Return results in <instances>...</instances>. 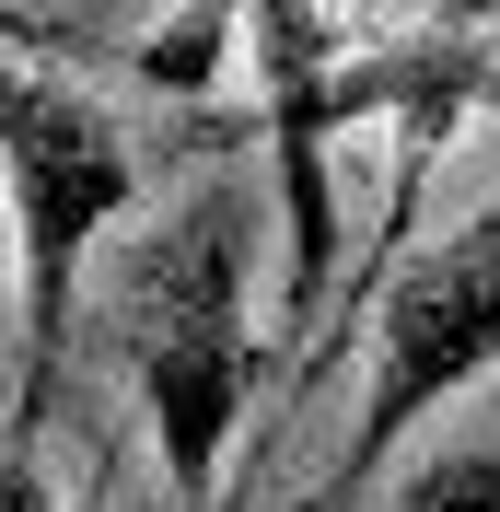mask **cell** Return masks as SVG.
Wrapping results in <instances>:
<instances>
[{
	"label": "cell",
	"mask_w": 500,
	"mask_h": 512,
	"mask_svg": "<svg viewBox=\"0 0 500 512\" xmlns=\"http://www.w3.org/2000/svg\"><path fill=\"white\" fill-rule=\"evenodd\" d=\"M105 315H117L128 373H140V408H152V443H163L175 501H210L221 454L245 431V396H256L245 187H233V175H198L163 222L117 233V245H105Z\"/></svg>",
	"instance_id": "cell-1"
},
{
	"label": "cell",
	"mask_w": 500,
	"mask_h": 512,
	"mask_svg": "<svg viewBox=\"0 0 500 512\" xmlns=\"http://www.w3.org/2000/svg\"><path fill=\"white\" fill-rule=\"evenodd\" d=\"M256 82H268V152H280V326L303 338L326 280H338V140L349 128H466L489 94V47L466 35H407V47H338L314 0H256L245 12Z\"/></svg>",
	"instance_id": "cell-2"
},
{
	"label": "cell",
	"mask_w": 500,
	"mask_h": 512,
	"mask_svg": "<svg viewBox=\"0 0 500 512\" xmlns=\"http://www.w3.org/2000/svg\"><path fill=\"white\" fill-rule=\"evenodd\" d=\"M0 198H12V245H24V361H12V443L47 431L59 408V338L82 303V256L117 233V210L140 198V152L105 128L94 94H70L47 70L12 59L0 24Z\"/></svg>",
	"instance_id": "cell-3"
},
{
	"label": "cell",
	"mask_w": 500,
	"mask_h": 512,
	"mask_svg": "<svg viewBox=\"0 0 500 512\" xmlns=\"http://www.w3.org/2000/svg\"><path fill=\"white\" fill-rule=\"evenodd\" d=\"M489 361H500V198L477 222H454L431 256L396 268V291H384V315H373V384H361L349 454L326 466V512L361 501V489L396 466V443L454 396V384H477Z\"/></svg>",
	"instance_id": "cell-4"
},
{
	"label": "cell",
	"mask_w": 500,
	"mask_h": 512,
	"mask_svg": "<svg viewBox=\"0 0 500 512\" xmlns=\"http://www.w3.org/2000/svg\"><path fill=\"white\" fill-rule=\"evenodd\" d=\"M233 35H245V12H221V0H198V12H163L152 47H140V82H152V94H198V82L233 59Z\"/></svg>",
	"instance_id": "cell-5"
},
{
	"label": "cell",
	"mask_w": 500,
	"mask_h": 512,
	"mask_svg": "<svg viewBox=\"0 0 500 512\" xmlns=\"http://www.w3.org/2000/svg\"><path fill=\"white\" fill-rule=\"evenodd\" d=\"M384 512H500V443H454L431 466H407Z\"/></svg>",
	"instance_id": "cell-6"
},
{
	"label": "cell",
	"mask_w": 500,
	"mask_h": 512,
	"mask_svg": "<svg viewBox=\"0 0 500 512\" xmlns=\"http://www.w3.org/2000/svg\"><path fill=\"white\" fill-rule=\"evenodd\" d=\"M0 512H59V489L35 478V454L12 443V431H0Z\"/></svg>",
	"instance_id": "cell-7"
},
{
	"label": "cell",
	"mask_w": 500,
	"mask_h": 512,
	"mask_svg": "<svg viewBox=\"0 0 500 512\" xmlns=\"http://www.w3.org/2000/svg\"><path fill=\"white\" fill-rule=\"evenodd\" d=\"M0 291H24V245H12V198H0Z\"/></svg>",
	"instance_id": "cell-8"
}]
</instances>
